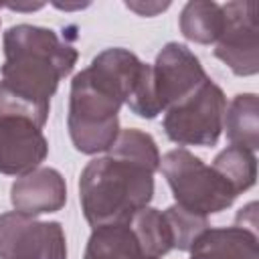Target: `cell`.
<instances>
[{"mask_svg": "<svg viewBox=\"0 0 259 259\" xmlns=\"http://www.w3.org/2000/svg\"><path fill=\"white\" fill-rule=\"evenodd\" d=\"M4 63L0 69V115H20L45 125L59 81L67 77L77 51L55 30L16 24L4 32Z\"/></svg>", "mask_w": 259, "mask_h": 259, "instance_id": "1", "label": "cell"}, {"mask_svg": "<svg viewBox=\"0 0 259 259\" xmlns=\"http://www.w3.org/2000/svg\"><path fill=\"white\" fill-rule=\"evenodd\" d=\"M148 63L127 49H105L71 81L69 136L81 154L109 150L119 134V107L127 101Z\"/></svg>", "mask_w": 259, "mask_h": 259, "instance_id": "2", "label": "cell"}, {"mask_svg": "<svg viewBox=\"0 0 259 259\" xmlns=\"http://www.w3.org/2000/svg\"><path fill=\"white\" fill-rule=\"evenodd\" d=\"M154 196V174L138 164L103 156L79 176V200L91 227L130 223Z\"/></svg>", "mask_w": 259, "mask_h": 259, "instance_id": "3", "label": "cell"}, {"mask_svg": "<svg viewBox=\"0 0 259 259\" xmlns=\"http://www.w3.org/2000/svg\"><path fill=\"white\" fill-rule=\"evenodd\" d=\"M160 170L176 198V204L192 212L204 217L221 212L237 198V192L212 166H206L184 148L164 154V158H160Z\"/></svg>", "mask_w": 259, "mask_h": 259, "instance_id": "4", "label": "cell"}, {"mask_svg": "<svg viewBox=\"0 0 259 259\" xmlns=\"http://www.w3.org/2000/svg\"><path fill=\"white\" fill-rule=\"evenodd\" d=\"M225 109L223 89L208 79L192 95L164 111L162 127L178 146H214L223 132Z\"/></svg>", "mask_w": 259, "mask_h": 259, "instance_id": "5", "label": "cell"}, {"mask_svg": "<svg viewBox=\"0 0 259 259\" xmlns=\"http://www.w3.org/2000/svg\"><path fill=\"white\" fill-rule=\"evenodd\" d=\"M221 8L225 24L214 42V57L239 77L255 75L259 71V4L233 0Z\"/></svg>", "mask_w": 259, "mask_h": 259, "instance_id": "6", "label": "cell"}, {"mask_svg": "<svg viewBox=\"0 0 259 259\" xmlns=\"http://www.w3.org/2000/svg\"><path fill=\"white\" fill-rule=\"evenodd\" d=\"M0 259H67L61 223L22 212L0 214Z\"/></svg>", "mask_w": 259, "mask_h": 259, "instance_id": "7", "label": "cell"}, {"mask_svg": "<svg viewBox=\"0 0 259 259\" xmlns=\"http://www.w3.org/2000/svg\"><path fill=\"white\" fill-rule=\"evenodd\" d=\"M206 81L208 75L196 55L180 42H168L152 65V89L160 113L192 95Z\"/></svg>", "mask_w": 259, "mask_h": 259, "instance_id": "8", "label": "cell"}, {"mask_svg": "<svg viewBox=\"0 0 259 259\" xmlns=\"http://www.w3.org/2000/svg\"><path fill=\"white\" fill-rule=\"evenodd\" d=\"M49 144L42 127L20 115H0V172L22 176L38 168Z\"/></svg>", "mask_w": 259, "mask_h": 259, "instance_id": "9", "label": "cell"}, {"mask_svg": "<svg viewBox=\"0 0 259 259\" xmlns=\"http://www.w3.org/2000/svg\"><path fill=\"white\" fill-rule=\"evenodd\" d=\"M10 202L16 212L28 217L57 212L67 202L65 178L55 168H36L22 174L10 188Z\"/></svg>", "mask_w": 259, "mask_h": 259, "instance_id": "10", "label": "cell"}, {"mask_svg": "<svg viewBox=\"0 0 259 259\" xmlns=\"http://www.w3.org/2000/svg\"><path fill=\"white\" fill-rule=\"evenodd\" d=\"M257 233L239 225L206 229L190 249V259H257Z\"/></svg>", "mask_w": 259, "mask_h": 259, "instance_id": "11", "label": "cell"}, {"mask_svg": "<svg viewBox=\"0 0 259 259\" xmlns=\"http://www.w3.org/2000/svg\"><path fill=\"white\" fill-rule=\"evenodd\" d=\"M223 130L231 146L255 152L259 148V101L255 93H239L225 109Z\"/></svg>", "mask_w": 259, "mask_h": 259, "instance_id": "12", "label": "cell"}, {"mask_svg": "<svg viewBox=\"0 0 259 259\" xmlns=\"http://www.w3.org/2000/svg\"><path fill=\"white\" fill-rule=\"evenodd\" d=\"M83 259H142V251L130 223L99 225L93 227Z\"/></svg>", "mask_w": 259, "mask_h": 259, "instance_id": "13", "label": "cell"}, {"mask_svg": "<svg viewBox=\"0 0 259 259\" xmlns=\"http://www.w3.org/2000/svg\"><path fill=\"white\" fill-rule=\"evenodd\" d=\"M225 16L221 4L212 0H192L180 12V32L198 45L217 42L223 32Z\"/></svg>", "mask_w": 259, "mask_h": 259, "instance_id": "14", "label": "cell"}, {"mask_svg": "<svg viewBox=\"0 0 259 259\" xmlns=\"http://www.w3.org/2000/svg\"><path fill=\"white\" fill-rule=\"evenodd\" d=\"M130 229L138 239L142 259H160L172 249L168 223L158 208L144 206L138 210L130 221Z\"/></svg>", "mask_w": 259, "mask_h": 259, "instance_id": "15", "label": "cell"}, {"mask_svg": "<svg viewBox=\"0 0 259 259\" xmlns=\"http://www.w3.org/2000/svg\"><path fill=\"white\" fill-rule=\"evenodd\" d=\"M107 156L138 164V166L150 170L152 174L160 168V152H158L154 138L142 130H136V127L121 130L117 134L115 142L109 146Z\"/></svg>", "mask_w": 259, "mask_h": 259, "instance_id": "16", "label": "cell"}, {"mask_svg": "<svg viewBox=\"0 0 259 259\" xmlns=\"http://www.w3.org/2000/svg\"><path fill=\"white\" fill-rule=\"evenodd\" d=\"M212 168L231 184V188L237 194L249 190L257 178L255 154L239 146H229L223 152H219L212 160Z\"/></svg>", "mask_w": 259, "mask_h": 259, "instance_id": "17", "label": "cell"}, {"mask_svg": "<svg viewBox=\"0 0 259 259\" xmlns=\"http://www.w3.org/2000/svg\"><path fill=\"white\" fill-rule=\"evenodd\" d=\"M162 214H164V219L168 223V229H170L172 249H178V251H190L192 245L196 243V239L206 229H210L204 214L192 212V210H188L180 204L168 206Z\"/></svg>", "mask_w": 259, "mask_h": 259, "instance_id": "18", "label": "cell"}, {"mask_svg": "<svg viewBox=\"0 0 259 259\" xmlns=\"http://www.w3.org/2000/svg\"><path fill=\"white\" fill-rule=\"evenodd\" d=\"M125 6L140 16H154L170 6V2H125Z\"/></svg>", "mask_w": 259, "mask_h": 259, "instance_id": "19", "label": "cell"}, {"mask_svg": "<svg viewBox=\"0 0 259 259\" xmlns=\"http://www.w3.org/2000/svg\"><path fill=\"white\" fill-rule=\"evenodd\" d=\"M8 8H10V10H24V12H28V10H38V8H42V4H24V6H20V4H10Z\"/></svg>", "mask_w": 259, "mask_h": 259, "instance_id": "20", "label": "cell"}, {"mask_svg": "<svg viewBox=\"0 0 259 259\" xmlns=\"http://www.w3.org/2000/svg\"><path fill=\"white\" fill-rule=\"evenodd\" d=\"M57 8H61V10H75V8H83V6H87V4H55Z\"/></svg>", "mask_w": 259, "mask_h": 259, "instance_id": "21", "label": "cell"}]
</instances>
